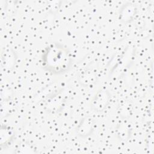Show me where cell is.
Masks as SVG:
<instances>
[{
    "mask_svg": "<svg viewBox=\"0 0 154 154\" xmlns=\"http://www.w3.org/2000/svg\"><path fill=\"white\" fill-rule=\"evenodd\" d=\"M69 56L66 49L62 46H52L49 48L44 58V63L49 71L59 73L67 69Z\"/></svg>",
    "mask_w": 154,
    "mask_h": 154,
    "instance_id": "1",
    "label": "cell"
}]
</instances>
